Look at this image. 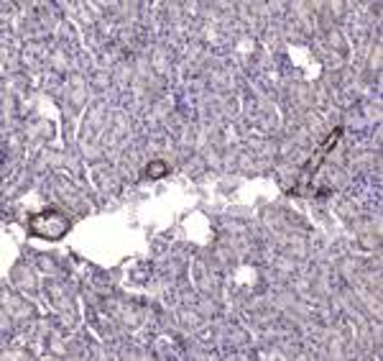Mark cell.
Segmentation results:
<instances>
[{
    "label": "cell",
    "mask_w": 383,
    "mask_h": 361,
    "mask_svg": "<svg viewBox=\"0 0 383 361\" xmlns=\"http://www.w3.org/2000/svg\"><path fill=\"white\" fill-rule=\"evenodd\" d=\"M166 172H169V167H166L164 162H151L149 164V169H146V174H149L151 180H159V177H164Z\"/></svg>",
    "instance_id": "3957f363"
},
{
    "label": "cell",
    "mask_w": 383,
    "mask_h": 361,
    "mask_svg": "<svg viewBox=\"0 0 383 361\" xmlns=\"http://www.w3.org/2000/svg\"><path fill=\"white\" fill-rule=\"evenodd\" d=\"M340 136H342V128H335V131H332V134H330V138H327V144H325V146H322V149H320V154L309 159V164H307V169H304V174H302V180H299V182H302V185H304V182H307V180H309V177H312L314 172L320 169L322 159L327 156V152H330V149H335V146H338Z\"/></svg>",
    "instance_id": "7a4b0ae2"
},
{
    "label": "cell",
    "mask_w": 383,
    "mask_h": 361,
    "mask_svg": "<svg viewBox=\"0 0 383 361\" xmlns=\"http://www.w3.org/2000/svg\"><path fill=\"white\" fill-rule=\"evenodd\" d=\"M28 231L46 238V241H56L69 231V218L59 210H41V213L28 218Z\"/></svg>",
    "instance_id": "6da1fadb"
}]
</instances>
